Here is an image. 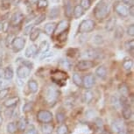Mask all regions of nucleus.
<instances>
[{
	"label": "nucleus",
	"instance_id": "obj_54",
	"mask_svg": "<svg viewBox=\"0 0 134 134\" xmlns=\"http://www.w3.org/2000/svg\"><path fill=\"white\" fill-rule=\"evenodd\" d=\"M53 55V52H46V53H44V54H42L41 55V57H40V60H43L44 59H47V57H50V56H52Z\"/></svg>",
	"mask_w": 134,
	"mask_h": 134
},
{
	"label": "nucleus",
	"instance_id": "obj_26",
	"mask_svg": "<svg viewBox=\"0 0 134 134\" xmlns=\"http://www.w3.org/2000/svg\"><path fill=\"white\" fill-rule=\"evenodd\" d=\"M115 26H116V19L114 18H111V19L108 20L107 23H106L105 29L107 30L108 32H110L115 28Z\"/></svg>",
	"mask_w": 134,
	"mask_h": 134
},
{
	"label": "nucleus",
	"instance_id": "obj_2",
	"mask_svg": "<svg viewBox=\"0 0 134 134\" xmlns=\"http://www.w3.org/2000/svg\"><path fill=\"white\" fill-rule=\"evenodd\" d=\"M96 27V22L93 19H84L81 22L78 27L79 34H88L92 32Z\"/></svg>",
	"mask_w": 134,
	"mask_h": 134
},
{
	"label": "nucleus",
	"instance_id": "obj_38",
	"mask_svg": "<svg viewBox=\"0 0 134 134\" xmlns=\"http://www.w3.org/2000/svg\"><path fill=\"white\" fill-rule=\"evenodd\" d=\"M68 132H69V128L66 125H62L57 130V134H68Z\"/></svg>",
	"mask_w": 134,
	"mask_h": 134
},
{
	"label": "nucleus",
	"instance_id": "obj_21",
	"mask_svg": "<svg viewBox=\"0 0 134 134\" xmlns=\"http://www.w3.org/2000/svg\"><path fill=\"white\" fill-rule=\"evenodd\" d=\"M124 34H125V30L121 26H118L115 29V32H114V38L117 40H120L124 37Z\"/></svg>",
	"mask_w": 134,
	"mask_h": 134
},
{
	"label": "nucleus",
	"instance_id": "obj_52",
	"mask_svg": "<svg viewBox=\"0 0 134 134\" xmlns=\"http://www.w3.org/2000/svg\"><path fill=\"white\" fill-rule=\"evenodd\" d=\"M9 27H10V23L8 21H4L3 23V26H2V30H3L4 32H7Z\"/></svg>",
	"mask_w": 134,
	"mask_h": 134
},
{
	"label": "nucleus",
	"instance_id": "obj_44",
	"mask_svg": "<svg viewBox=\"0 0 134 134\" xmlns=\"http://www.w3.org/2000/svg\"><path fill=\"white\" fill-rule=\"evenodd\" d=\"M111 103H112V104L114 105L116 108H118V107H119V106H120L119 98H118L117 96H113V97H111Z\"/></svg>",
	"mask_w": 134,
	"mask_h": 134
},
{
	"label": "nucleus",
	"instance_id": "obj_30",
	"mask_svg": "<svg viewBox=\"0 0 134 134\" xmlns=\"http://www.w3.org/2000/svg\"><path fill=\"white\" fill-rule=\"evenodd\" d=\"M12 6L11 0H2L0 4V9L3 11H8Z\"/></svg>",
	"mask_w": 134,
	"mask_h": 134
},
{
	"label": "nucleus",
	"instance_id": "obj_27",
	"mask_svg": "<svg viewBox=\"0 0 134 134\" xmlns=\"http://www.w3.org/2000/svg\"><path fill=\"white\" fill-rule=\"evenodd\" d=\"M72 79H73V82L76 86H82V79L81 77V75L78 74V73H74L73 74V76H72Z\"/></svg>",
	"mask_w": 134,
	"mask_h": 134
},
{
	"label": "nucleus",
	"instance_id": "obj_47",
	"mask_svg": "<svg viewBox=\"0 0 134 134\" xmlns=\"http://www.w3.org/2000/svg\"><path fill=\"white\" fill-rule=\"evenodd\" d=\"M127 34L129 35V36H131V37H133V35H134V25L133 24H131L128 27H127Z\"/></svg>",
	"mask_w": 134,
	"mask_h": 134
},
{
	"label": "nucleus",
	"instance_id": "obj_28",
	"mask_svg": "<svg viewBox=\"0 0 134 134\" xmlns=\"http://www.w3.org/2000/svg\"><path fill=\"white\" fill-rule=\"evenodd\" d=\"M119 92L120 94L122 95V97H127L129 96V88H128V86L125 84V83H122L120 86H119Z\"/></svg>",
	"mask_w": 134,
	"mask_h": 134
},
{
	"label": "nucleus",
	"instance_id": "obj_34",
	"mask_svg": "<svg viewBox=\"0 0 134 134\" xmlns=\"http://www.w3.org/2000/svg\"><path fill=\"white\" fill-rule=\"evenodd\" d=\"M93 99V93L92 91H90V90H87L85 93H84V96H83V101H84V103H90Z\"/></svg>",
	"mask_w": 134,
	"mask_h": 134
},
{
	"label": "nucleus",
	"instance_id": "obj_16",
	"mask_svg": "<svg viewBox=\"0 0 134 134\" xmlns=\"http://www.w3.org/2000/svg\"><path fill=\"white\" fill-rule=\"evenodd\" d=\"M55 27H56V23L55 22H49L44 26V31L47 35H52L54 32Z\"/></svg>",
	"mask_w": 134,
	"mask_h": 134
},
{
	"label": "nucleus",
	"instance_id": "obj_8",
	"mask_svg": "<svg viewBox=\"0 0 134 134\" xmlns=\"http://www.w3.org/2000/svg\"><path fill=\"white\" fill-rule=\"evenodd\" d=\"M69 21L68 19H62L60 20L58 24H56V27H55V30H54V34L58 36L60 35V34L64 32L69 29Z\"/></svg>",
	"mask_w": 134,
	"mask_h": 134
},
{
	"label": "nucleus",
	"instance_id": "obj_39",
	"mask_svg": "<svg viewBox=\"0 0 134 134\" xmlns=\"http://www.w3.org/2000/svg\"><path fill=\"white\" fill-rule=\"evenodd\" d=\"M125 47H126V48H127L128 51L131 53V54L132 55V54H133V47H134V40H129V41H127V42H126V44H125Z\"/></svg>",
	"mask_w": 134,
	"mask_h": 134
},
{
	"label": "nucleus",
	"instance_id": "obj_19",
	"mask_svg": "<svg viewBox=\"0 0 134 134\" xmlns=\"http://www.w3.org/2000/svg\"><path fill=\"white\" fill-rule=\"evenodd\" d=\"M49 49V44L48 42L47 41V40H44V41H42L41 43H40L39 48H38L37 50V53L36 54H38V53H40V54H44V53H46L48 51Z\"/></svg>",
	"mask_w": 134,
	"mask_h": 134
},
{
	"label": "nucleus",
	"instance_id": "obj_58",
	"mask_svg": "<svg viewBox=\"0 0 134 134\" xmlns=\"http://www.w3.org/2000/svg\"><path fill=\"white\" fill-rule=\"evenodd\" d=\"M4 76V69L0 68V78H2Z\"/></svg>",
	"mask_w": 134,
	"mask_h": 134
},
{
	"label": "nucleus",
	"instance_id": "obj_50",
	"mask_svg": "<svg viewBox=\"0 0 134 134\" xmlns=\"http://www.w3.org/2000/svg\"><path fill=\"white\" fill-rule=\"evenodd\" d=\"M15 36L13 34H10L8 35V37L6 38L5 40V43H6V46H9V45H12V42L13 41Z\"/></svg>",
	"mask_w": 134,
	"mask_h": 134
},
{
	"label": "nucleus",
	"instance_id": "obj_25",
	"mask_svg": "<svg viewBox=\"0 0 134 134\" xmlns=\"http://www.w3.org/2000/svg\"><path fill=\"white\" fill-rule=\"evenodd\" d=\"M40 28H34L32 31L30 32V34H29L30 40H31V41H35V40L40 37Z\"/></svg>",
	"mask_w": 134,
	"mask_h": 134
},
{
	"label": "nucleus",
	"instance_id": "obj_56",
	"mask_svg": "<svg viewBox=\"0 0 134 134\" xmlns=\"http://www.w3.org/2000/svg\"><path fill=\"white\" fill-rule=\"evenodd\" d=\"M123 4L126 6H131L133 5V0H122Z\"/></svg>",
	"mask_w": 134,
	"mask_h": 134
},
{
	"label": "nucleus",
	"instance_id": "obj_17",
	"mask_svg": "<svg viewBox=\"0 0 134 134\" xmlns=\"http://www.w3.org/2000/svg\"><path fill=\"white\" fill-rule=\"evenodd\" d=\"M60 16V7L54 6L50 10L48 13V19H56Z\"/></svg>",
	"mask_w": 134,
	"mask_h": 134
},
{
	"label": "nucleus",
	"instance_id": "obj_10",
	"mask_svg": "<svg viewBox=\"0 0 134 134\" xmlns=\"http://www.w3.org/2000/svg\"><path fill=\"white\" fill-rule=\"evenodd\" d=\"M31 70L32 69H30L29 67H27V66L24 64H21L17 69V75L20 79H25V78L29 76L30 73H31Z\"/></svg>",
	"mask_w": 134,
	"mask_h": 134
},
{
	"label": "nucleus",
	"instance_id": "obj_53",
	"mask_svg": "<svg viewBox=\"0 0 134 134\" xmlns=\"http://www.w3.org/2000/svg\"><path fill=\"white\" fill-rule=\"evenodd\" d=\"M32 103H26V104L23 107V110L25 111V112H28V111H31L32 110Z\"/></svg>",
	"mask_w": 134,
	"mask_h": 134
},
{
	"label": "nucleus",
	"instance_id": "obj_41",
	"mask_svg": "<svg viewBox=\"0 0 134 134\" xmlns=\"http://www.w3.org/2000/svg\"><path fill=\"white\" fill-rule=\"evenodd\" d=\"M34 28V24H29V25H27V26H26L24 27V34L25 35H29L30 34V32H31L32 31V29Z\"/></svg>",
	"mask_w": 134,
	"mask_h": 134
},
{
	"label": "nucleus",
	"instance_id": "obj_9",
	"mask_svg": "<svg viewBox=\"0 0 134 134\" xmlns=\"http://www.w3.org/2000/svg\"><path fill=\"white\" fill-rule=\"evenodd\" d=\"M95 66V62L93 60H82L80 62H77L76 64V68L78 70H81V71H84V70L90 69L93 68Z\"/></svg>",
	"mask_w": 134,
	"mask_h": 134
},
{
	"label": "nucleus",
	"instance_id": "obj_22",
	"mask_svg": "<svg viewBox=\"0 0 134 134\" xmlns=\"http://www.w3.org/2000/svg\"><path fill=\"white\" fill-rule=\"evenodd\" d=\"M4 77L5 80H11L13 77V69L11 66H8L4 70Z\"/></svg>",
	"mask_w": 134,
	"mask_h": 134
},
{
	"label": "nucleus",
	"instance_id": "obj_14",
	"mask_svg": "<svg viewBox=\"0 0 134 134\" xmlns=\"http://www.w3.org/2000/svg\"><path fill=\"white\" fill-rule=\"evenodd\" d=\"M85 13V11L81 7L79 4H76L74 9H73V16H74L75 19H78L80 18H82Z\"/></svg>",
	"mask_w": 134,
	"mask_h": 134
},
{
	"label": "nucleus",
	"instance_id": "obj_13",
	"mask_svg": "<svg viewBox=\"0 0 134 134\" xmlns=\"http://www.w3.org/2000/svg\"><path fill=\"white\" fill-rule=\"evenodd\" d=\"M51 78L54 82H62V81H64L67 78V75H66V73L62 71H56L53 74Z\"/></svg>",
	"mask_w": 134,
	"mask_h": 134
},
{
	"label": "nucleus",
	"instance_id": "obj_49",
	"mask_svg": "<svg viewBox=\"0 0 134 134\" xmlns=\"http://www.w3.org/2000/svg\"><path fill=\"white\" fill-rule=\"evenodd\" d=\"M26 134H38V131L36 128L34 127V125H30L28 130L26 131Z\"/></svg>",
	"mask_w": 134,
	"mask_h": 134
},
{
	"label": "nucleus",
	"instance_id": "obj_37",
	"mask_svg": "<svg viewBox=\"0 0 134 134\" xmlns=\"http://www.w3.org/2000/svg\"><path fill=\"white\" fill-rule=\"evenodd\" d=\"M36 4L38 9H45L48 5V1L47 0H39V2Z\"/></svg>",
	"mask_w": 134,
	"mask_h": 134
},
{
	"label": "nucleus",
	"instance_id": "obj_60",
	"mask_svg": "<svg viewBox=\"0 0 134 134\" xmlns=\"http://www.w3.org/2000/svg\"><path fill=\"white\" fill-rule=\"evenodd\" d=\"M103 134H111L110 131H103Z\"/></svg>",
	"mask_w": 134,
	"mask_h": 134
},
{
	"label": "nucleus",
	"instance_id": "obj_57",
	"mask_svg": "<svg viewBox=\"0 0 134 134\" xmlns=\"http://www.w3.org/2000/svg\"><path fill=\"white\" fill-rule=\"evenodd\" d=\"M28 2L31 4H36L39 2V0H28Z\"/></svg>",
	"mask_w": 134,
	"mask_h": 134
},
{
	"label": "nucleus",
	"instance_id": "obj_48",
	"mask_svg": "<svg viewBox=\"0 0 134 134\" xmlns=\"http://www.w3.org/2000/svg\"><path fill=\"white\" fill-rule=\"evenodd\" d=\"M9 93V88H3L0 90V99H3Z\"/></svg>",
	"mask_w": 134,
	"mask_h": 134
},
{
	"label": "nucleus",
	"instance_id": "obj_15",
	"mask_svg": "<svg viewBox=\"0 0 134 134\" xmlns=\"http://www.w3.org/2000/svg\"><path fill=\"white\" fill-rule=\"evenodd\" d=\"M37 46L36 45H30V46L26 49V52H25V56L26 58H31L34 55L36 54L37 53Z\"/></svg>",
	"mask_w": 134,
	"mask_h": 134
},
{
	"label": "nucleus",
	"instance_id": "obj_42",
	"mask_svg": "<svg viewBox=\"0 0 134 134\" xmlns=\"http://www.w3.org/2000/svg\"><path fill=\"white\" fill-rule=\"evenodd\" d=\"M46 15L45 14H41V15H40L39 17L36 18L34 20V26H37V25H40V24H41L43 21H45V19H46Z\"/></svg>",
	"mask_w": 134,
	"mask_h": 134
},
{
	"label": "nucleus",
	"instance_id": "obj_1",
	"mask_svg": "<svg viewBox=\"0 0 134 134\" xmlns=\"http://www.w3.org/2000/svg\"><path fill=\"white\" fill-rule=\"evenodd\" d=\"M110 0H101L96 4L93 10V14L97 20H103L110 15Z\"/></svg>",
	"mask_w": 134,
	"mask_h": 134
},
{
	"label": "nucleus",
	"instance_id": "obj_55",
	"mask_svg": "<svg viewBox=\"0 0 134 134\" xmlns=\"http://www.w3.org/2000/svg\"><path fill=\"white\" fill-rule=\"evenodd\" d=\"M9 85L8 82H6V81H0V88H6L7 86Z\"/></svg>",
	"mask_w": 134,
	"mask_h": 134
},
{
	"label": "nucleus",
	"instance_id": "obj_45",
	"mask_svg": "<svg viewBox=\"0 0 134 134\" xmlns=\"http://www.w3.org/2000/svg\"><path fill=\"white\" fill-rule=\"evenodd\" d=\"M56 118H57V121L59 123H63L65 120V118H66L65 114L62 112H58L56 114Z\"/></svg>",
	"mask_w": 134,
	"mask_h": 134
},
{
	"label": "nucleus",
	"instance_id": "obj_36",
	"mask_svg": "<svg viewBox=\"0 0 134 134\" xmlns=\"http://www.w3.org/2000/svg\"><path fill=\"white\" fill-rule=\"evenodd\" d=\"M6 129L9 133L13 134L16 132V131H17V125H16V124L13 122H10L8 125H7Z\"/></svg>",
	"mask_w": 134,
	"mask_h": 134
},
{
	"label": "nucleus",
	"instance_id": "obj_61",
	"mask_svg": "<svg viewBox=\"0 0 134 134\" xmlns=\"http://www.w3.org/2000/svg\"><path fill=\"white\" fill-rule=\"evenodd\" d=\"M2 26H3V23L0 22V31H2Z\"/></svg>",
	"mask_w": 134,
	"mask_h": 134
},
{
	"label": "nucleus",
	"instance_id": "obj_11",
	"mask_svg": "<svg viewBox=\"0 0 134 134\" xmlns=\"http://www.w3.org/2000/svg\"><path fill=\"white\" fill-rule=\"evenodd\" d=\"M95 84V78L92 75H87L82 79V85L85 88H91Z\"/></svg>",
	"mask_w": 134,
	"mask_h": 134
},
{
	"label": "nucleus",
	"instance_id": "obj_5",
	"mask_svg": "<svg viewBox=\"0 0 134 134\" xmlns=\"http://www.w3.org/2000/svg\"><path fill=\"white\" fill-rule=\"evenodd\" d=\"M26 40L23 37H20V36L19 37H15L13 41L12 42V50H13L15 53L21 51V50L24 48L25 45H26Z\"/></svg>",
	"mask_w": 134,
	"mask_h": 134
},
{
	"label": "nucleus",
	"instance_id": "obj_59",
	"mask_svg": "<svg viewBox=\"0 0 134 134\" xmlns=\"http://www.w3.org/2000/svg\"><path fill=\"white\" fill-rule=\"evenodd\" d=\"M3 124V117H2V114L0 113V126Z\"/></svg>",
	"mask_w": 134,
	"mask_h": 134
},
{
	"label": "nucleus",
	"instance_id": "obj_31",
	"mask_svg": "<svg viewBox=\"0 0 134 134\" xmlns=\"http://www.w3.org/2000/svg\"><path fill=\"white\" fill-rule=\"evenodd\" d=\"M27 126V121L25 118H21L19 120V122H18V128H19V131H23L26 130Z\"/></svg>",
	"mask_w": 134,
	"mask_h": 134
},
{
	"label": "nucleus",
	"instance_id": "obj_20",
	"mask_svg": "<svg viewBox=\"0 0 134 134\" xmlns=\"http://www.w3.org/2000/svg\"><path fill=\"white\" fill-rule=\"evenodd\" d=\"M19 98L18 97H11V98H9V99H7L5 102L4 103V105L5 106V107L11 108V107H12V106L16 105L17 103H19Z\"/></svg>",
	"mask_w": 134,
	"mask_h": 134
},
{
	"label": "nucleus",
	"instance_id": "obj_43",
	"mask_svg": "<svg viewBox=\"0 0 134 134\" xmlns=\"http://www.w3.org/2000/svg\"><path fill=\"white\" fill-rule=\"evenodd\" d=\"M93 40H94V43L96 45H101L103 43V38L101 35H96Z\"/></svg>",
	"mask_w": 134,
	"mask_h": 134
},
{
	"label": "nucleus",
	"instance_id": "obj_29",
	"mask_svg": "<svg viewBox=\"0 0 134 134\" xmlns=\"http://www.w3.org/2000/svg\"><path fill=\"white\" fill-rule=\"evenodd\" d=\"M92 4V1L91 0H80V4L79 5L82 7V8L86 11V10H88L91 7Z\"/></svg>",
	"mask_w": 134,
	"mask_h": 134
},
{
	"label": "nucleus",
	"instance_id": "obj_7",
	"mask_svg": "<svg viewBox=\"0 0 134 134\" xmlns=\"http://www.w3.org/2000/svg\"><path fill=\"white\" fill-rule=\"evenodd\" d=\"M58 97V91L54 87H48L47 88L46 93H45V97H46V100L48 103H54L57 99Z\"/></svg>",
	"mask_w": 134,
	"mask_h": 134
},
{
	"label": "nucleus",
	"instance_id": "obj_18",
	"mask_svg": "<svg viewBox=\"0 0 134 134\" xmlns=\"http://www.w3.org/2000/svg\"><path fill=\"white\" fill-rule=\"evenodd\" d=\"M96 75H97L98 77L101 78V79H104L107 75V69L103 65L99 66L97 69H96Z\"/></svg>",
	"mask_w": 134,
	"mask_h": 134
},
{
	"label": "nucleus",
	"instance_id": "obj_12",
	"mask_svg": "<svg viewBox=\"0 0 134 134\" xmlns=\"http://www.w3.org/2000/svg\"><path fill=\"white\" fill-rule=\"evenodd\" d=\"M73 4L70 1H67L64 4V14L68 19H71L73 17Z\"/></svg>",
	"mask_w": 134,
	"mask_h": 134
},
{
	"label": "nucleus",
	"instance_id": "obj_23",
	"mask_svg": "<svg viewBox=\"0 0 134 134\" xmlns=\"http://www.w3.org/2000/svg\"><path fill=\"white\" fill-rule=\"evenodd\" d=\"M111 128H112V130L116 131V132H119V131L125 130L124 129V125H123V123L120 122V121H115V122L112 123V125H111Z\"/></svg>",
	"mask_w": 134,
	"mask_h": 134
},
{
	"label": "nucleus",
	"instance_id": "obj_51",
	"mask_svg": "<svg viewBox=\"0 0 134 134\" xmlns=\"http://www.w3.org/2000/svg\"><path fill=\"white\" fill-rule=\"evenodd\" d=\"M96 125H97V130H102L103 129V121L101 118H97L96 119Z\"/></svg>",
	"mask_w": 134,
	"mask_h": 134
},
{
	"label": "nucleus",
	"instance_id": "obj_33",
	"mask_svg": "<svg viewBox=\"0 0 134 134\" xmlns=\"http://www.w3.org/2000/svg\"><path fill=\"white\" fill-rule=\"evenodd\" d=\"M59 65L62 68V69H68V70H69L70 69H71V63H70L69 60H65V59L60 60Z\"/></svg>",
	"mask_w": 134,
	"mask_h": 134
},
{
	"label": "nucleus",
	"instance_id": "obj_4",
	"mask_svg": "<svg viewBox=\"0 0 134 134\" xmlns=\"http://www.w3.org/2000/svg\"><path fill=\"white\" fill-rule=\"evenodd\" d=\"M24 19H25L24 14L22 13L21 12L18 11V12H15L12 15L9 23L12 27H17L24 21Z\"/></svg>",
	"mask_w": 134,
	"mask_h": 134
},
{
	"label": "nucleus",
	"instance_id": "obj_32",
	"mask_svg": "<svg viewBox=\"0 0 134 134\" xmlns=\"http://www.w3.org/2000/svg\"><path fill=\"white\" fill-rule=\"evenodd\" d=\"M28 87L32 93H36L38 91V88H39V85L38 83L35 82L34 80H30L28 82Z\"/></svg>",
	"mask_w": 134,
	"mask_h": 134
},
{
	"label": "nucleus",
	"instance_id": "obj_35",
	"mask_svg": "<svg viewBox=\"0 0 134 134\" xmlns=\"http://www.w3.org/2000/svg\"><path fill=\"white\" fill-rule=\"evenodd\" d=\"M133 66V62L131 59H125L123 62V67L125 70H131Z\"/></svg>",
	"mask_w": 134,
	"mask_h": 134
},
{
	"label": "nucleus",
	"instance_id": "obj_6",
	"mask_svg": "<svg viewBox=\"0 0 134 134\" xmlns=\"http://www.w3.org/2000/svg\"><path fill=\"white\" fill-rule=\"evenodd\" d=\"M37 119L43 124L51 123L53 121V114L48 110H40L37 114Z\"/></svg>",
	"mask_w": 134,
	"mask_h": 134
},
{
	"label": "nucleus",
	"instance_id": "obj_3",
	"mask_svg": "<svg viewBox=\"0 0 134 134\" xmlns=\"http://www.w3.org/2000/svg\"><path fill=\"white\" fill-rule=\"evenodd\" d=\"M114 11L120 18H127L129 16L128 12V6L125 5L124 4L120 3V2H117L114 4Z\"/></svg>",
	"mask_w": 134,
	"mask_h": 134
},
{
	"label": "nucleus",
	"instance_id": "obj_46",
	"mask_svg": "<svg viewBox=\"0 0 134 134\" xmlns=\"http://www.w3.org/2000/svg\"><path fill=\"white\" fill-rule=\"evenodd\" d=\"M119 103H120V105L123 106V107H125V106H130V105H129L127 97H121V98L119 99Z\"/></svg>",
	"mask_w": 134,
	"mask_h": 134
},
{
	"label": "nucleus",
	"instance_id": "obj_40",
	"mask_svg": "<svg viewBox=\"0 0 134 134\" xmlns=\"http://www.w3.org/2000/svg\"><path fill=\"white\" fill-rule=\"evenodd\" d=\"M42 130H43V132L45 134H51V132L53 131V126L47 125V124H45V125L42 126Z\"/></svg>",
	"mask_w": 134,
	"mask_h": 134
},
{
	"label": "nucleus",
	"instance_id": "obj_24",
	"mask_svg": "<svg viewBox=\"0 0 134 134\" xmlns=\"http://www.w3.org/2000/svg\"><path fill=\"white\" fill-rule=\"evenodd\" d=\"M122 113H123V117L125 119L128 120L130 119L132 116V111H131L130 106H125V107H123V110H122Z\"/></svg>",
	"mask_w": 134,
	"mask_h": 134
}]
</instances>
